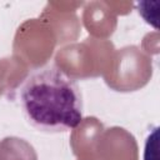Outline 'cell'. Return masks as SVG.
<instances>
[{
    "mask_svg": "<svg viewBox=\"0 0 160 160\" xmlns=\"http://www.w3.org/2000/svg\"><path fill=\"white\" fill-rule=\"evenodd\" d=\"M18 99L28 122L44 132H65L82 121L79 85L52 64L34 69L18 89Z\"/></svg>",
    "mask_w": 160,
    "mask_h": 160,
    "instance_id": "1",
    "label": "cell"
},
{
    "mask_svg": "<svg viewBox=\"0 0 160 160\" xmlns=\"http://www.w3.org/2000/svg\"><path fill=\"white\" fill-rule=\"evenodd\" d=\"M0 160H39L35 148L19 136H6L0 140Z\"/></svg>",
    "mask_w": 160,
    "mask_h": 160,
    "instance_id": "2",
    "label": "cell"
}]
</instances>
